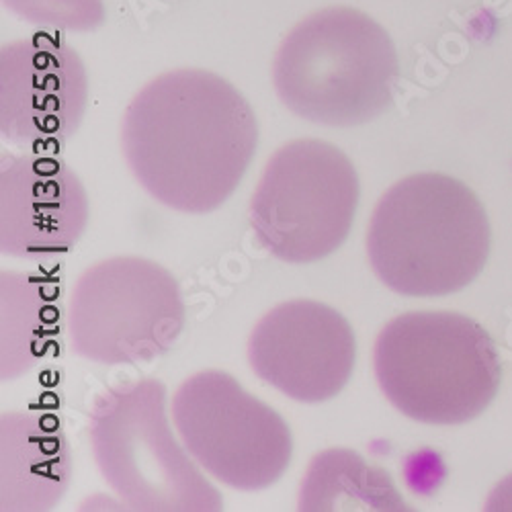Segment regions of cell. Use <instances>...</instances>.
Segmentation results:
<instances>
[{
  "label": "cell",
  "mask_w": 512,
  "mask_h": 512,
  "mask_svg": "<svg viewBox=\"0 0 512 512\" xmlns=\"http://www.w3.org/2000/svg\"><path fill=\"white\" fill-rule=\"evenodd\" d=\"M259 146V123L232 82L201 68L158 74L127 105L121 148L138 183L183 213L220 209Z\"/></svg>",
  "instance_id": "cell-1"
},
{
  "label": "cell",
  "mask_w": 512,
  "mask_h": 512,
  "mask_svg": "<svg viewBox=\"0 0 512 512\" xmlns=\"http://www.w3.org/2000/svg\"><path fill=\"white\" fill-rule=\"evenodd\" d=\"M490 238L486 209L472 189L449 175L418 173L379 197L365 246L383 285L408 297H441L480 275Z\"/></svg>",
  "instance_id": "cell-2"
},
{
  "label": "cell",
  "mask_w": 512,
  "mask_h": 512,
  "mask_svg": "<svg viewBox=\"0 0 512 512\" xmlns=\"http://www.w3.org/2000/svg\"><path fill=\"white\" fill-rule=\"evenodd\" d=\"M400 76L390 33L353 7H326L297 21L273 60L281 103L306 121L355 127L386 113Z\"/></svg>",
  "instance_id": "cell-3"
},
{
  "label": "cell",
  "mask_w": 512,
  "mask_h": 512,
  "mask_svg": "<svg viewBox=\"0 0 512 512\" xmlns=\"http://www.w3.org/2000/svg\"><path fill=\"white\" fill-rule=\"evenodd\" d=\"M373 369L381 392L408 418L463 424L496 398L502 363L476 320L457 312H406L377 334Z\"/></svg>",
  "instance_id": "cell-4"
},
{
  "label": "cell",
  "mask_w": 512,
  "mask_h": 512,
  "mask_svg": "<svg viewBox=\"0 0 512 512\" xmlns=\"http://www.w3.org/2000/svg\"><path fill=\"white\" fill-rule=\"evenodd\" d=\"M166 408V386L154 377L121 381L97 398L89 437L101 476L130 510H222V492L173 431Z\"/></svg>",
  "instance_id": "cell-5"
},
{
  "label": "cell",
  "mask_w": 512,
  "mask_h": 512,
  "mask_svg": "<svg viewBox=\"0 0 512 512\" xmlns=\"http://www.w3.org/2000/svg\"><path fill=\"white\" fill-rule=\"evenodd\" d=\"M359 195L357 170L343 150L316 138L293 140L267 160L250 199V226L275 259L316 263L349 238Z\"/></svg>",
  "instance_id": "cell-6"
},
{
  "label": "cell",
  "mask_w": 512,
  "mask_h": 512,
  "mask_svg": "<svg viewBox=\"0 0 512 512\" xmlns=\"http://www.w3.org/2000/svg\"><path fill=\"white\" fill-rule=\"evenodd\" d=\"M177 279L144 256H111L76 279L66 304L74 351L101 365L152 363L185 328Z\"/></svg>",
  "instance_id": "cell-7"
},
{
  "label": "cell",
  "mask_w": 512,
  "mask_h": 512,
  "mask_svg": "<svg viewBox=\"0 0 512 512\" xmlns=\"http://www.w3.org/2000/svg\"><path fill=\"white\" fill-rule=\"evenodd\" d=\"M170 412L187 451L216 482L254 492L287 472L293 457L287 422L230 373H193L175 392Z\"/></svg>",
  "instance_id": "cell-8"
},
{
  "label": "cell",
  "mask_w": 512,
  "mask_h": 512,
  "mask_svg": "<svg viewBox=\"0 0 512 512\" xmlns=\"http://www.w3.org/2000/svg\"><path fill=\"white\" fill-rule=\"evenodd\" d=\"M89 105V76L78 52L56 33H31L0 50V132L39 150L70 140Z\"/></svg>",
  "instance_id": "cell-9"
},
{
  "label": "cell",
  "mask_w": 512,
  "mask_h": 512,
  "mask_svg": "<svg viewBox=\"0 0 512 512\" xmlns=\"http://www.w3.org/2000/svg\"><path fill=\"white\" fill-rule=\"evenodd\" d=\"M357 338L349 320L314 300H291L269 310L248 338L252 371L287 398L322 404L349 383Z\"/></svg>",
  "instance_id": "cell-10"
},
{
  "label": "cell",
  "mask_w": 512,
  "mask_h": 512,
  "mask_svg": "<svg viewBox=\"0 0 512 512\" xmlns=\"http://www.w3.org/2000/svg\"><path fill=\"white\" fill-rule=\"evenodd\" d=\"M91 218V201L62 158L29 150L3 152L0 250L25 261H48L72 250Z\"/></svg>",
  "instance_id": "cell-11"
},
{
  "label": "cell",
  "mask_w": 512,
  "mask_h": 512,
  "mask_svg": "<svg viewBox=\"0 0 512 512\" xmlns=\"http://www.w3.org/2000/svg\"><path fill=\"white\" fill-rule=\"evenodd\" d=\"M72 451L58 416L5 410L0 416V510L46 512L72 482Z\"/></svg>",
  "instance_id": "cell-12"
},
{
  "label": "cell",
  "mask_w": 512,
  "mask_h": 512,
  "mask_svg": "<svg viewBox=\"0 0 512 512\" xmlns=\"http://www.w3.org/2000/svg\"><path fill=\"white\" fill-rule=\"evenodd\" d=\"M62 281L17 269L0 273V377L13 381L60 351Z\"/></svg>",
  "instance_id": "cell-13"
},
{
  "label": "cell",
  "mask_w": 512,
  "mask_h": 512,
  "mask_svg": "<svg viewBox=\"0 0 512 512\" xmlns=\"http://www.w3.org/2000/svg\"><path fill=\"white\" fill-rule=\"evenodd\" d=\"M392 476L353 449L314 455L300 488L304 512H396L406 510Z\"/></svg>",
  "instance_id": "cell-14"
},
{
  "label": "cell",
  "mask_w": 512,
  "mask_h": 512,
  "mask_svg": "<svg viewBox=\"0 0 512 512\" xmlns=\"http://www.w3.org/2000/svg\"><path fill=\"white\" fill-rule=\"evenodd\" d=\"M21 19L54 31H93L105 21V0H5Z\"/></svg>",
  "instance_id": "cell-15"
},
{
  "label": "cell",
  "mask_w": 512,
  "mask_h": 512,
  "mask_svg": "<svg viewBox=\"0 0 512 512\" xmlns=\"http://www.w3.org/2000/svg\"><path fill=\"white\" fill-rule=\"evenodd\" d=\"M488 508L490 510H512V478L504 480L502 486L496 488V492L490 496Z\"/></svg>",
  "instance_id": "cell-16"
}]
</instances>
